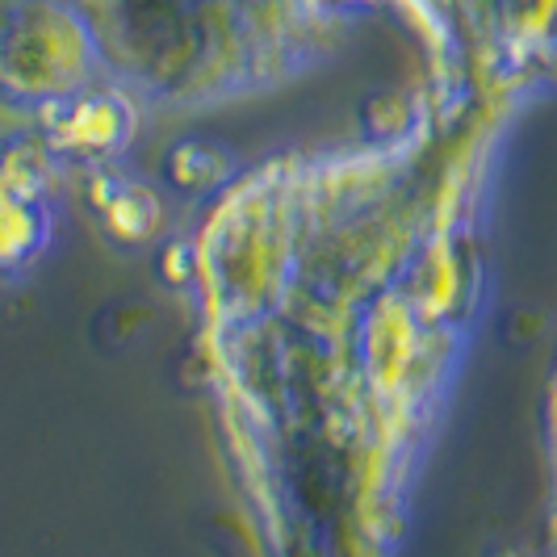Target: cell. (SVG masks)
Instances as JSON below:
<instances>
[{"mask_svg":"<svg viewBox=\"0 0 557 557\" xmlns=\"http://www.w3.org/2000/svg\"><path fill=\"white\" fill-rule=\"evenodd\" d=\"M92 34L59 0H13L0 9V97L22 110H51L88 88Z\"/></svg>","mask_w":557,"mask_h":557,"instance_id":"cell-1","label":"cell"},{"mask_svg":"<svg viewBox=\"0 0 557 557\" xmlns=\"http://www.w3.org/2000/svg\"><path fill=\"white\" fill-rule=\"evenodd\" d=\"M55 156L47 143L0 139V281L17 277L51 239Z\"/></svg>","mask_w":557,"mask_h":557,"instance_id":"cell-2","label":"cell"},{"mask_svg":"<svg viewBox=\"0 0 557 557\" xmlns=\"http://www.w3.org/2000/svg\"><path fill=\"white\" fill-rule=\"evenodd\" d=\"M47 131V151L51 156H72V160H106L131 139L135 113L113 92H92L84 88L76 97L59 101L51 110L38 113Z\"/></svg>","mask_w":557,"mask_h":557,"instance_id":"cell-3","label":"cell"},{"mask_svg":"<svg viewBox=\"0 0 557 557\" xmlns=\"http://www.w3.org/2000/svg\"><path fill=\"white\" fill-rule=\"evenodd\" d=\"M92 201L101 210V219L110 226V235H117L122 244H139L156 231V219H160V206L151 197L135 189V185H122V181H110L106 172L92 176Z\"/></svg>","mask_w":557,"mask_h":557,"instance_id":"cell-4","label":"cell"},{"mask_svg":"<svg viewBox=\"0 0 557 557\" xmlns=\"http://www.w3.org/2000/svg\"><path fill=\"white\" fill-rule=\"evenodd\" d=\"M168 172H172V181L181 189H214V185H223L226 176V151L210 147V143H181L172 151Z\"/></svg>","mask_w":557,"mask_h":557,"instance_id":"cell-5","label":"cell"},{"mask_svg":"<svg viewBox=\"0 0 557 557\" xmlns=\"http://www.w3.org/2000/svg\"><path fill=\"white\" fill-rule=\"evenodd\" d=\"M457 285H461V273H457V260L448 251H436L428 260V289L419 294V307L428 314H445L453 302H457Z\"/></svg>","mask_w":557,"mask_h":557,"instance_id":"cell-6","label":"cell"}]
</instances>
